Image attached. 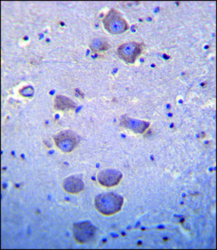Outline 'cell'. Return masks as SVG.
I'll use <instances>...</instances> for the list:
<instances>
[{
	"instance_id": "obj_1",
	"label": "cell",
	"mask_w": 217,
	"mask_h": 250,
	"mask_svg": "<svg viewBox=\"0 0 217 250\" xmlns=\"http://www.w3.org/2000/svg\"><path fill=\"white\" fill-rule=\"evenodd\" d=\"M95 204L98 209L103 214L112 215L121 209L123 199L116 194H102L97 197Z\"/></svg>"
},
{
	"instance_id": "obj_7",
	"label": "cell",
	"mask_w": 217,
	"mask_h": 250,
	"mask_svg": "<svg viewBox=\"0 0 217 250\" xmlns=\"http://www.w3.org/2000/svg\"><path fill=\"white\" fill-rule=\"evenodd\" d=\"M121 125L138 133L144 132L149 126V123L147 122L131 119L127 117H124V118L121 119Z\"/></svg>"
},
{
	"instance_id": "obj_8",
	"label": "cell",
	"mask_w": 217,
	"mask_h": 250,
	"mask_svg": "<svg viewBox=\"0 0 217 250\" xmlns=\"http://www.w3.org/2000/svg\"><path fill=\"white\" fill-rule=\"evenodd\" d=\"M54 102H55V108L57 109L66 111V110L75 109L76 108L75 103L71 100L62 95H58L56 97Z\"/></svg>"
},
{
	"instance_id": "obj_9",
	"label": "cell",
	"mask_w": 217,
	"mask_h": 250,
	"mask_svg": "<svg viewBox=\"0 0 217 250\" xmlns=\"http://www.w3.org/2000/svg\"><path fill=\"white\" fill-rule=\"evenodd\" d=\"M90 49L94 53L103 52L110 48L108 41L103 39H95L90 44Z\"/></svg>"
},
{
	"instance_id": "obj_2",
	"label": "cell",
	"mask_w": 217,
	"mask_h": 250,
	"mask_svg": "<svg viewBox=\"0 0 217 250\" xmlns=\"http://www.w3.org/2000/svg\"><path fill=\"white\" fill-rule=\"evenodd\" d=\"M105 29L113 34H120L129 29L127 21L116 9H111L103 20Z\"/></svg>"
},
{
	"instance_id": "obj_6",
	"label": "cell",
	"mask_w": 217,
	"mask_h": 250,
	"mask_svg": "<svg viewBox=\"0 0 217 250\" xmlns=\"http://www.w3.org/2000/svg\"><path fill=\"white\" fill-rule=\"evenodd\" d=\"M75 228V237L80 241H88L95 233L93 227L91 225H88V223L76 225Z\"/></svg>"
},
{
	"instance_id": "obj_4",
	"label": "cell",
	"mask_w": 217,
	"mask_h": 250,
	"mask_svg": "<svg viewBox=\"0 0 217 250\" xmlns=\"http://www.w3.org/2000/svg\"><path fill=\"white\" fill-rule=\"evenodd\" d=\"M56 145L62 152H72L78 143H79V137L78 135L72 131H64L59 133L54 137Z\"/></svg>"
},
{
	"instance_id": "obj_3",
	"label": "cell",
	"mask_w": 217,
	"mask_h": 250,
	"mask_svg": "<svg viewBox=\"0 0 217 250\" xmlns=\"http://www.w3.org/2000/svg\"><path fill=\"white\" fill-rule=\"evenodd\" d=\"M143 45L137 42H128L120 45L118 49V57L128 63H134L142 54Z\"/></svg>"
},
{
	"instance_id": "obj_10",
	"label": "cell",
	"mask_w": 217,
	"mask_h": 250,
	"mask_svg": "<svg viewBox=\"0 0 217 250\" xmlns=\"http://www.w3.org/2000/svg\"><path fill=\"white\" fill-rule=\"evenodd\" d=\"M83 187V184L80 180L79 179L73 178H69L65 183V189L69 191V192H78L82 190V188Z\"/></svg>"
},
{
	"instance_id": "obj_5",
	"label": "cell",
	"mask_w": 217,
	"mask_h": 250,
	"mask_svg": "<svg viewBox=\"0 0 217 250\" xmlns=\"http://www.w3.org/2000/svg\"><path fill=\"white\" fill-rule=\"evenodd\" d=\"M121 178V174L118 171L106 170L102 171L98 176L99 182L102 185L110 187L119 183Z\"/></svg>"
}]
</instances>
